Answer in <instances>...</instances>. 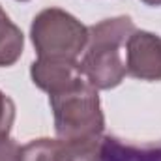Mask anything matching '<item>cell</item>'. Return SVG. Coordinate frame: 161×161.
I'll use <instances>...</instances> for the list:
<instances>
[{
  "label": "cell",
  "instance_id": "6da1fadb",
  "mask_svg": "<svg viewBox=\"0 0 161 161\" xmlns=\"http://www.w3.org/2000/svg\"><path fill=\"white\" fill-rule=\"evenodd\" d=\"M135 30V23L127 15L88 26V43L79 64L84 79L96 90L116 88L127 75L120 49Z\"/></svg>",
  "mask_w": 161,
  "mask_h": 161
},
{
  "label": "cell",
  "instance_id": "7a4b0ae2",
  "mask_svg": "<svg viewBox=\"0 0 161 161\" xmlns=\"http://www.w3.org/2000/svg\"><path fill=\"white\" fill-rule=\"evenodd\" d=\"M49 103L54 114V131L66 142H80L99 139L105 129V118L97 90L84 75L49 94Z\"/></svg>",
  "mask_w": 161,
  "mask_h": 161
},
{
  "label": "cell",
  "instance_id": "3957f363",
  "mask_svg": "<svg viewBox=\"0 0 161 161\" xmlns=\"http://www.w3.org/2000/svg\"><path fill=\"white\" fill-rule=\"evenodd\" d=\"M30 40L38 58L77 60L88 43V26L60 8H47L34 17Z\"/></svg>",
  "mask_w": 161,
  "mask_h": 161
},
{
  "label": "cell",
  "instance_id": "277c9868",
  "mask_svg": "<svg viewBox=\"0 0 161 161\" xmlns=\"http://www.w3.org/2000/svg\"><path fill=\"white\" fill-rule=\"evenodd\" d=\"M125 71L141 80H161V36L135 30L125 43Z\"/></svg>",
  "mask_w": 161,
  "mask_h": 161
},
{
  "label": "cell",
  "instance_id": "5b68a950",
  "mask_svg": "<svg viewBox=\"0 0 161 161\" xmlns=\"http://www.w3.org/2000/svg\"><path fill=\"white\" fill-rule=\"evenodd\" d=\"M32 82L47 94H54L73 80L82 77L80 64L77 60H53V58H38L30 66Z\"/></svg>",
  "mask_w": 161,
  "mask_h": 161
},
{
  "label": "cell",
  "instance_id": "8992f818",
  "mask_svg": "<svg viewBox=\"0 0 161 161\" xmlns=\"http://www.w3.org/2000/svg\"><path fill=\"white\" fill-rule=\"evenodd\" d=\"M101 161H161V142L137 146L114 137H103Z\"/></svg>",
  "mask_w": 161,
  "mask_h": 161
},
{
  "label": "cell",
  "instance_id": "52a82bcc",
  "mask_svg": "<svg viewBox=\"0 0 161 161\" xmlns=\"http://www.w3.org/2000/svg\"><path fill=\"white\" fill-rule=\"evenodd\" d=\"M19 161H71V148L62 139H36L21 146Z\"/></svg>",
  "mask_w": 161,
  "mask_h": 161
},
{
  "label": "cell",
  "instance_id": "ba28073f",
  "mask_svg": "<svg viewBox=\"0 0 161 161\" xmlns=\"http://www.w3.org/2000/svg\"><path fill=\"white\" fill-rule=\"evenodd\" d=\"M25 47V36L17 25H13L0 6V68H9L13 66Z\"/></svg>",
  "mask_w": 161,
  "mask_h": 161
},
{
  "label": "cell",
  "instance_id": "9c48e42d",
  "mask_svg": "<svg viewBox=\"0 0 161 161\" xmlns=\"http://www.w3.org/2000/svg\"><path fill=\"white\" fill-rule=\"evenodd\" d=\"M101 139L68 142L71 148V161H101Z\"/></svg>",
  "mask_w": 161,
  "mask_h": 161
},
{
  "label": "cell",
  "instance_id": "30bf717a",
  "mask_svg": "<svg viewBox=\"0 0 161 161\" xmlns=\"http://www.w3.org/2000/svg\"><path fill=\"white\" fill-rule=\"evenodd\" d=\"M13 122H15V103L9 96H6L0 90V139L9 137Z\"/></svg>",
  "mask_w": 161,
  "mask_h": 161
},
{
  "label": "cell",
  "instance_id": "8fae6325",
  "mask_svg": "<svg viewBox=\"0 0 161 161\" xmlns=\"http://www.w3.org/2000/svg\"><path fill=\"white\" fill-rule=\"evenodd\" d=\"M19 154L21 146L13 139L9 137L0 139V161H19Z\"/></svg>",
  "mask_w": 161,
  "mask_h": 161
},
{
  "label": "cell",
  "instance_id": "7c38bea8",
  "mask_svg": "<svg viewBox=\"0 0 161 161\" xmlns=\"http://www.w3.org/2000/svg\"><path fill=\"white\" fill-rule=\"evenodd\" d=\"M141 2H144L146 6H161V0H141Z\"/></svg>",
  "mask_w": 161,
  "mask_h": 161
},
{
  "label": "cell",
  "instance_id": "4fadbf2b",
  "mask_svg": "<svg viewBox=\"0 0 161 161\" xmlns=\"http://www.w3.org/2000/svg\"><path fill=\"white\" fill-rule=\"evenodd\" d=\"M17 2H28V0H17Z\"/></svg>",
  "mask_w": 161,
  "mask_h": 161
}]
</instances>
